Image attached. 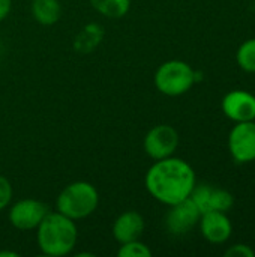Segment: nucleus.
Here are the masks:
<instances>
[{
  "label": "nucleus",
  "mask_w": 255,
  "mask_h": 257,
  "mask_svg": "<svg viewBox=\"0 0 255 257\" xmlns=\"http://www.w3.org/2000/svg\"><path fill=\"white\" fill-rule=\"evenodd\" d=\"M30 11L33 18L42 26H53L62 17V5L59 0H32Z\"/></svg>",
  "instance_id": "nucleus-13"
},
{
  "label": "nucleus",
  "mask_w": 255,
  "mask_h": 257,
  "mask_svg": "<svg viewBox=\"0 0 255 257\" xmlns=\"http://www.w3.org/2000/svg\"><path fill=\"white\" fill-rule=\"evenodd\" d=\"M254 6H255V0H254Z\"/></svg>",
  "instance_id": "nucleus-22"
},
{
  "label": "nucleus",
  "mask_w": 255,
  "mask_h": 257,
  "mask_svg": "<svg viewBox=\"0 0 255 257\" xmlns=\"http://www.w3.org/2000/svg\"><path fill=\"white\" fill-rule=\"evenodd\" d=\"M144 152L155 161L171 157L179 146V133L171 125H156L144 137Z\"/></svg>",
  "instance_id": "nucleus-5"
},
{
  "label": "nucleus",
  "mask_w": 255,
  "mask_h": 257,
  "mask_svg": "<svg viewBox=\"0 0 255 257\" xmlns=\"http://www.w3.org/2000/svg\"><path fill=\"white\" fill-rule=\"evenodd\" d=\"M104 38V30L99 24L96 23H90V24H86L83 27V30L77 35L75 38V42H74V48L78 51V53H90L95 47L99 45V42L102 41Z\"/></svg>",
  "instance_id": "nucleus-14"
},
{
  "label": "nucleus",
  "mask_w": 255,
  "mask_h": 257,
  "mask_svg": "<svg viewBox=\"0 0 255 257\" xmlns=\"http://www.w3.org/2000/svg\"><path fill=\"white\" fill-rule=\"evenodd\" d=\"M225 257H255V251L246 244H236L225 251Z\"/></svg>",
  "instance_id": "nucleus-19"
},
{
  "label": "nucleus",
  "mask_w": 255,
  "mask_h": 257,
  "mask_svg": "<svg viewBox=\"0 0 255 257\" xmlns=\"http://www.w3.org/2000/svg\"><path fill=\"white\" fill-rule=\"evenodd\" d=\"M222 113L233 122L255 120V95L246 90H231L221 102Z\"/></svg>",
  "instance_id": "nucleus-10"
},
{
  "label": "nucleus",
  "mask_w": 255,
  "mask_h": 257,
  "mask_svg": "<svg viewBox=\"0 0 255 257\" xmlns=\"http://www.w3.org/2000/svg\"><path fill=\"white\" fill-rule=\"evenodd\" d=\"M228 151L239 164L255 161V120L236 122L228 134Z\"/></svg>",
  "instance_id": "nucleus-6"
},
{
  "label": "nucleus",
  "mask_w": 255,
  "mask_h": 257,
  "mask_svg": "<svg viewBox=\"0 0 255 257\" xmlns=\"http://www.w3.org/2000/svg\"><path fill=\"white\" fill-rule=\"evenodd\" d=\"M117 256L119 257H150L152 256V250L141 242L140 239L135 241H129L125 244H120V248L117 250Z\"/></svg>",
  "instance_id": "nucleus-17"
},
{
  "label": "nucleus",
  "mask_w": 255,
  "mask_h": 257,
  "mask_svg": "<svg viewBox=\"0 0 255 257\" xmlns=\"http://www.w3.org/2000/svg\"><path fill=\"white\" fill-rule=\"evenodd\" d=\"M189 197L197 205L201 214L210 211L228 212L234 205V197L230 191L224 188L212 187L209 184H200V185L195 184Z\"/></svg>",
  "instance_id": "nucleus-8"
},
{
  "label": "nucleus",
  "mask_w": 255,
  "mask_h": 257,
  "mask_svg": "<svg viewBox=\"0 0 255 257\" xmlns=\"http://www.w3.org/2000/svg\"><path fill=\"white\" fill-rule=\"evenodd\" d=\"M200 232L203 238L210 244H224L230 239L233 226L227 212L210 211L204 212L200 217Z\"/></svg>",
  "instance_id": "nucleus-11"
},
{
  "label": "nucleus",
  "mask_w": 255,
  "mask_h": 257,
  "mask_svg": "<svg viewBox=\"0 0 255 257\" xmlns=\"http://www.w3.org/2000/svg\"><path fill=\"white\" fill-rule=\"evenodd\" d=\"M146 223L141 214L135 211H126L120 214L113 224V236L119 244L140 239L144 232Z\"/></svg>",
  "instance_id": "nucleus-12"
},
{
  "label": "nucleus",
  "mask_w": 255,
  "mask_h": 257,
  "mask_svg": "<svg viewBox=\"0 0 255 257\" xmlns=\"http://www.w3.org/2000/svg\"><path fill=\"white\" fill-rule=\"evenodd\" d=\"M194 84L195 69L183 60H167L155 72V86L167 96H180Z\"/></svg>",
  "instance_id": "nucleus-4"
},
{
  "label": "nucleus",
  "mask_w": 255,
  "mask_h": 257,
  "mask_svg": "<svg viewBox=\"0 0 255 257\" xmlns=\"http://www.w3.org/2000/svg\"><path fill=\"white\" fill-rule=\"evenodd\" d=\"M99 205V193L90 182L77 181L66 185L56 200V211L77 221L92 215Z\"/></svg>",
  "instance_id": "nucleus-3"
},
{
  "label": "nucleus",
  "mask_w": 255,
  "mask_h": 257,
  "mask_svg": "<svg viewBox=\"0 0 255 257\" xmlns=\"http://www.w3.org/2000/svg\"><path fill=\"white\" fill-rule=\"evenodd\" d=\"M200 217V209L192 202V199L188 197L170 206V211L165 217V224L173 235H185L198 224Z\"/></svg>",
  "instance_id": "nucleus-9"
},
{
  "label": "nucleus",
  "mask_w": 255,
  "mask_h": 257,
  "mask_svg": "<svg viewBox=\"0 0 255 257\" xmlns=\"http://www.w3.org/2000/svg\"><path fill=\"white\" fill-rule=\"evenodd\" d=\"M36 241L42 254L63 257L71 254L77 245L78 230L75 221L60 212H48L36 227Z\"/></svg>",
  "instance_id": "nucleus-2"
},
{
  "label": "nucleus",
  "mask_w": 255,
  "mask_h": 257,
  "mask_svg": "<svg viewBox=\"0 0 255 257\" xmlns=\"http://www.w3.org/2000/svg\"><path fill=\"white\" fill-rule=\"evenodd\" d=\"M12 194H14V190H12L11 182L5 176L0 175V211L6 209L11 205Z\"/></svg>",
  "instance_id": "nucleus-18"
},
{
  "label": "nucleus",
  "mask_w": 255,
  "mask_h": 257,
  "mask_svg": "<svg viewBox=\"0 0 255 257\" xmlns=\"http://www.w3.org/2000/svg\"><path fill=\"white\" fill-rule=\"evenodd\" d=\"M50 208L36 199H23L15 202L9 209V223L18 230H33L36 229Z\"/></svg>",
  "instance_id": "nucleus-7"
},
{
  "label": "nucleus",
  "mask_w": 255,
  "mask_h": 257,
  "mask_svg": "<svg viewBox=\"0 0 255 257\" xmlns=\"http://www.w3.org/2000/svg\"><path fill=\"white\" fill-rule=\"evenodd\" d=\"M237 65L249 74H255V38L245 41L236 53Z\"/></svg>",
  "instance_id": "nucleus-16"
},
{
  "label": "nucleus",
  "mask_w": 255,
  "mask_h": 257,
  "mask_svg": "<svg viewBox=\"0 0 255 257\" xmlns=\"http://www.w3.org/2000/svg\"><path fill=\"white\" fill-rule=\"evenodd\" d=\"M20 254L18 253H15V251H0V257H18Z\"/></svg>",
  "instance_id": "nucleus-21"
},
{
  "label": "nucleus",
  "mask_w": 255,
  "mask_h": 257,
  "mask_svg": "<svg viewBox=\"0 0 255 257\" xmlns=\"http://www.w3.org/2000/svg\"><path fill=\"white\" fill-rule=\"evenodd\" d=\"M11 8H12V0H0V21H3L9 15Z\"/></svg>",
  "instance_id": "nucleus-20"
},
{
  "label": "nucleus",
  "mask_w": 255,
  "mask_h": 257,
  "mask_svg": "<svg viewBox=\"0 0 255 257\" xmlns=\"http://www.w3.org/2000/svg\"><path fill=\"white\" fill-rule=\"evenodd\" d=\"M92 8L107 18H122L131 9V0H89Z\"/></svg>",
  "instance_id": "nucleus-15"
},
{
  "label": "nucleus",
  "mask_w": 255,
  "mask_h": 257,
  "mask_svg": "<svg viewBox=\"0 0 255 257\" xmlns=\"http://www.w3.org/2000/svg\"><path fill=\"white\" fill-rule=\"evenodd\" d=\"M146 190L162 205L171 206L188 199L197 184L194 169L173 155L155 161L146 173Z\"/></svg>",
  "instance_id": "nucleus-1"
}]
</instances>
